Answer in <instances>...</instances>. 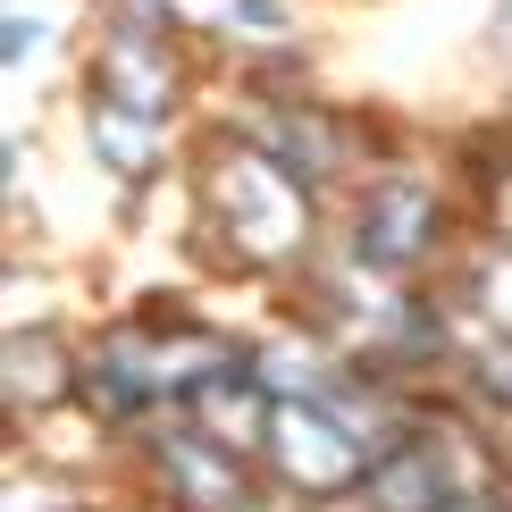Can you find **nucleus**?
Returning <instances> with one entry per match:
<instances>
[{
  "label": "nucleus",
  "mask_w": 512,
  "mask_h": 512,
  "mask_svg": "<svg viewBox=\"0 0 512 512\" xmlns=\"http://www.w3.org/2000/svg\"><path fill=\"white\" fill-rule=\"evenodd\" d=\"M126 118H135V110H101V118H93V135H101V152H110L118 168H143V152H152V135H135Z\"/></svg>",
  "instance_id": "nucleus-4"
},
{
  "label": "nucleus",
  "mask_w": 512,
  "mask_h": 512,
  "mask_svg": "<svg viewBox=\"0 0 512 512\" xmlns=\"http://www.w3.org/2000/svg\"><path fill=\"white\" fill-rule=\"evenodd\" d=\"M277 445H286V471H303L311 487H336V479H353L361 462H353V445H345V429H328V420L311 412H286L277 420Z\"/></svg>",
  "instance_id": "nucleus-2"
},
{
  "label": "nucleus",
  "mask_w": 512,
  "mask_h": 512,
  "mask_svg": "<svg viewBox=\"0 0 512 512\" xmlns=\"http://www.w3.org/2000/svg\"><path fill=\"white\" fill-rule=\"evenodd\" d=\"M378 512H429L437 504V462L420 454V445H403V462H378V471H361Z\"/></svg>",
  "instance_id": "nucleus-3"
},
{
  "label": "nucleus",
  "mask_w": 512,
  "mask_h": 512,
  "mask_svg": "<svg viewBox=\"0 0 512 512\" xmlns=\"http://www.w3.org/2000/svg\"><path fill=\"white\" fill-rule=\"evenodd\" d=\"M420 244H429V194H420V185H378V194L361 202L353 252L370 269H403V261H420Z\"/></svg>",
  "instance_id": "nucleus-1"
},
{
  "label": "nucleus",
  "mask_w": 512,
  "mask_h": 512,
  "mask_svg": "<svg viewBox=\"0 0 512 512\" xmlns=\"http://www.w3.org/2000/svg\"><path fill=\"white\" fill-rule=\"evenodd\" d=\"M496 378H504V395H512V345H496V353H487V387H496Z\"/></svg>",
  "instance_id": "nucleus-5"
}]
</instances>
